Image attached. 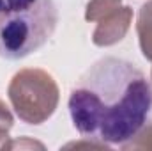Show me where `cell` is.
I'll list each match as a JSON object with an SVG mask.
<instances>
[{
  "instance_id": "6da1fadb",
  "label": "cell",
  "mask_w": 152,
  "mask_h": 151,
  "mask_svg": "<svg viewBox=\"0 0 152 151\" xmlns=\"http://www.w3.org/2000/svg\"><path fill=\"white\" fill-rule=\"evenodd\" d=\"M152 87L129 61L104 57L80 76L69 96V114L78 133L101 144L124 146L149 123Z\"/></svg>"
},
{
  "instance_id": "7a4b0ae2",
  "label": "cell",
  "mask_w": 152,
  "mask_h": 151,
  "mask_svg": "<svg viewBox=\"0 0 152 151\" xmlns=\"http://www.w3.org/2000/svg\"><path fill=\"white\" fill-rule=\"evenodd\" d=\"M57 21L53 0H0V57L18 61L39 50Z\"/></svg>"
},
{
  "instance_id": "3957f363",
  "label": "cell",
  "mask_w": 152,
  "mask_h": 151,
  "mask_svg": "<svg viewBox=\"0 0 152 151\" xmlns=\"http://www.w3.org/2000/svg\"><path fill=\"white\" fill-rule=\"evenodd\" d=\"M9 101L16 115L27 124H41L48 121L58 105V85L44 70H21L12 76Z\"/></svg>"
},
{
  "instance_id": "277c9868",
  "label": "cell",
  "mask_w": 152,
  "mask_h": 151,
  "mask_svg": "<svg viewBox=\"0 0 152 151\" xmlns=\"http://www.w3.org/2000/svg\"><path fill=\"white\" fill-rule=\"evenodd\" d=\"M133 18V9L127 5H120L113 11L106 13L103 18L97 20V27L94 30L92 41L97 46H112L115 43L122 41L129 30Z\"/></svg>"
},
{
  "instance_id": "5b68a950",
  "label": "cell",
  "mask_w": 152,
  "mask_h": 151,
  "mask_svg": "<svg viewBox=\"0 0 152 151\" xmlns=\"http://www.w3.org/2000/svg\"><path fill=\"white\" fill-rule=\"evenodd\" d=\"M136 32L140 39V48L145 59L152 61V0L143 4L138 11Z\"/></svg>"
},
{
  "instance_id": "8992f818",
  "label": "cell",
  "mask_w": 152,
  "mask_h": 151,
  "mask_svg": "<svg viewBox=\"0 0 152 151\" xmlns=\"http://www.w3.org/2000/svg\"><path fill=\"white\" fill-rule=\"evenodd\" d=\"M120 4H122V0H90L87 5L85 18H87V21H97L106 13L120 7Z\"/></svg>"
},
{
  "instance_id": "52a82bcc",
  "label": "cell",
  "mask_w": 152,
  "mask_h": 151,
  "mask_svg": "<svg viewBox=\"0 0 152 151\" xmlns=\"http://www.w3.org/2000/svg\"><path fill=\"white\" fill-rule=\"evenodd\" d=\"M12 114L7 109V105L0 100V150H9L11 142H9V130L12 128Z\"/></svg>"
},
{
  "instance_id": "ba28073f",
  "label": "cell",
  "mask_w": 152,
  "mask_h": 151,
  "mask_svg": "<svg viewBox=\"0 0 152 151\" xmlns=\"http://www.w3.org/2000/svg\"><path fill=\"white\" fill-rule=\"evenodd\" d=\"M122 150H152V121H149L134 139L122 146Z\"/></svg>"
}]
</instances>
